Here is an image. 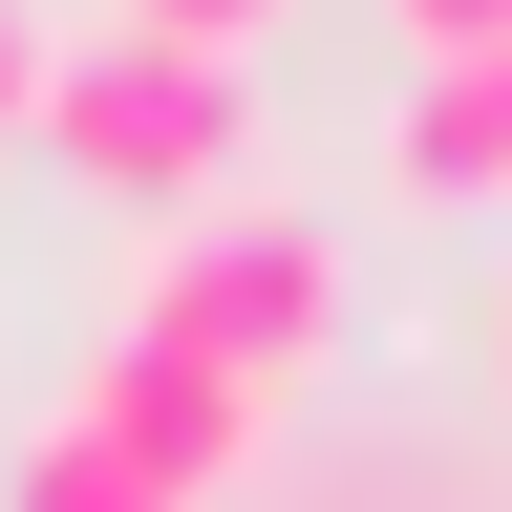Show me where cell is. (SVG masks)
I'll use <instances>...</instances> for the list:
<instances>
[{"label": "cell", "mask_w": 512, "mask_h": 512, "mask_svg": "<svg viewBox=\"0 0 512 512\" xmlns=\"http://www.w3.org/2000/svg\"><path fill=\"white\" fill-rule=\"evenodd\" d=\"M22 128L107 192V214H214V192H235V64L214 43H150V22L43 43V107Z\"/></svg>", "instance_id": "1"}, {"label": "cell", "mask_w": 512, "mask_h": 512, "mask_svg": "<svg viewBox=\"0 0 512 512\" xmlns=\"http://www.w3.org/2000/svg\"><path fill=\"white\" fill-rule=\"evenodd\" d=\"M128 342L278 406V363L320 342V235H299V214H171V256L128 278Z\"/></svg>", "instance_id": "2"}, {"label": "cell", "mask_w": 512, "mask_h": 512, "mask_svg": "<svg viewBox=\"0 0 512 512\" xmlns=\"http://www.w3.org/2000/svg\"><path fill=\"white\" fill-rule=\"evenodd\" d=\"M64 427H107V448H128V470H150L171 512H214V491L256 470V384H214V363H150V342H107Z\"/></svg>", "instance_id": "3"}, {"label": "cell", "mask_w": 512, "mask_h": 512, "mask_svg": "<svg viewBox=\"0 0 512 512\" xmlns=\"http://www.w3.org/2000/svg\"><path fill=\"white\" fill-rule=\"evenodd\" d=\"M384 171H406L427 214H512V43L406 64V107H384Z\"/></svg>", "instance_id": "4"}, {"label": "cell", "mask_w": 512, "mask_h": 512, "mask_svg": "<svg viewBox=\"0 0 512 512\" xmlns=\"http://www.w3.org/2000/svg\"><path fill=\"white\" fill-rule=\"evenodd\" d=\"M0 512H171V491H150V470H128V448H107V427H43V448H22V470H0Z\"/></svg>", "instance_id": "5"}, {"label": "cell", "mask_w": 512, "mask_h": 512, "mask_svg": "<svg viewBox=\"0 0 512 512\" xmlns=\"http://www.w3.org/2000/svg\"><path fill=\"white\" fill-rule=\"evenodd\" d=\"M406 22V64H470V43H512V0H384Z\"/></svg>", "instance_id": "6"}, {"label": "cell", "mask_w": 512, "mask_h": 512, "mask_svg": "<svg viewBox=\"0 0 512 512\" xmlns=\"http://www.w3.org/2000/svg\"><path fill=\"white\" fill-rule=\"evenodd\" d=\"M128 22H150V43H214V64H235L256 22H278V0H128Z\"/></svg>", "instance_id": "7"}, {"label": "cell", "mask_w": 512, "mask_h": 512, "mask_svg": "<svg viewBox=\"0 0 512 512\" xmlns=\"http://www.w3.org/2000/svg\"><path fill=\"white\" fill-rule=\"evenodd\" d=\"M43 107V0H0V128Z\"/></svg>", "instance_id": "8"}, {"label": "cell", "mask_w": 512, "mask_h": 512, "mask_svg": "<svg viewBox=\"0 0 512 512\" xmlns=\"http://www.w3.org/2000/svg\"><path fill=\"white\" fill-rule=\"evenodd\" d=\"M491 363H512V320H491Z\"/></svg>", "instance_id": "9"}]
</instances>
